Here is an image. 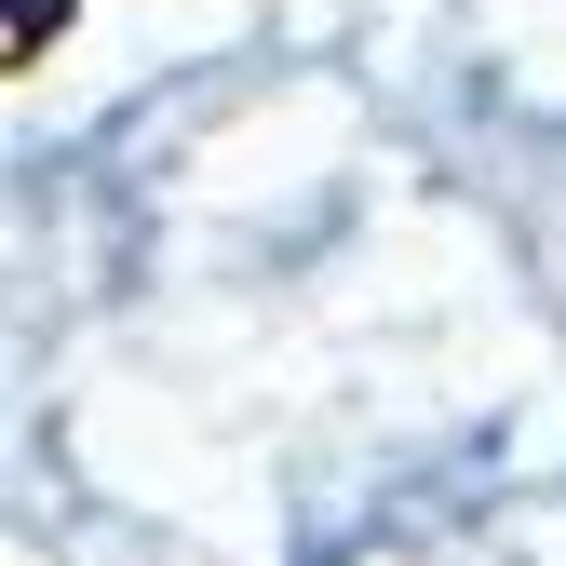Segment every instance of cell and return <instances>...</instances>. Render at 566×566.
<instances>
[{"label": "cell", "mask_w": 566, "mask_h": 566, "mask_svg": "<svg viewBox=\"0 0 566 566\" xmlns=\"http://www.w3.org/2000/svg\"><path fill=\"white\" fill-rule=\"evenodd\" d=\"M54 28H67V0H14V14H0V41H14V67H41V54H54Z\"/></svg>", "instance_id": "obj_1"}]
</instances>
